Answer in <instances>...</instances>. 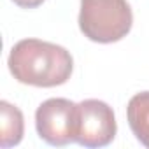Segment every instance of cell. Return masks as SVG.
Returning a JSON list of instances; mask_svg holds the SVG:
<instances>
[{
    "label": "cell",
    "mask_w": 149,
    "mask_h": 149,
    "mask_svg": "<svg viewBox=\"0 0 149 149\" xmlns=\"http://www.w3.org/2000/svg\"><path fill=\"white\" fill-rule=\"evenodd\" d=\"M7 65L18 83L37 88L61 86L74 70L72 54L63 46L40 39L16 42L9 53Z\"/></svg>",
    "instance_id": "6da1fadb"
},
{
    "label": "cell",
    "mask_w": 149,
    "mask_h": 149,
    "mask_svg": "<svg viewBox=\"0 0 149 149\" xmlns=\"http://www.w3.org/2000/svg\"><path fill=\"white\" fill-rule=\"evenodd\" d=\"M133 25V13L126 0H81L79 30L98 44L125 39Z\"/></svg>",
    "instance_id": "7a4b0ae2"
},
{
    "label": "cell",
    "mask_w": 149,
    "mask_h": 149,
    "mask_svg": "<svg viewBox=\"0 0 149 149\" xmlns=\"http://www.w3.org/2000/svg\"><path fill=\"white\" fill-rule=\"evenodd\" d=\"M35 128L49 146L77 142V104L68 98H47L35 111Z\"/></svg>",
    "instance_id": "3957f363"
},
{
    "label": "cell",
    "mask_w": 149,
    "mask_h": 149,
    "mask_svg": "<svg viewBox=\"0 0 149 149\" xmlns=\"http://www.w3.org/2000/svg\"><path fill=\"white\" fill-rule=\"evenodd\" d=\"M118 132L116 116L109 104L88 98L77 104V144L84 147H105Z\"/></svg>",
    "instance_id": "277c9868"
},
{
    "label": "cell",
    "mask_w": 149,
    "mask_h": 149,
    "mask_svg": "<svg viewBox=\"0 0 149 149\" xmlns=\"http://www.w3.org/2000/svg\"><path fill=\"white\" fill-rule=\"evenodd\" d=\"M126 119L135 139L149 147V91L133 95L126 105Z\"/></svg>",
    "instance_id": "5b68a950"
},
{
    "label": "cell",
    "mask_w": 149,
    "mask_h": 149,
    "mask_svg": "<svg viewBox=\"0 0 149 149\" xmlns=\"http://www.w3.org/2000/svg\"><path fill=\"white\" fill-rule=\"evenodd\" d=\"M23 135H25L23 112L7 100H2L0 102V146L14 147L21 142Z\"/></svg>",
    "instance_id": "8992f818"
},
{
    "label": "cell",
    "mask_w": 149,
    "mask_h": 149,
    "mask_svg": "<svg viewBox=\"0 0 149 149\" xmlns=\"http://www.w3.org/2000/svg\"><path fill=\"white\" fill-rule=\"evenodd\" d=\"M13 2L21 9H35V7L42 6L46 0H13Z\"/></svg>",
    "instance_id": "52a82bcc"
}]
</instances>
